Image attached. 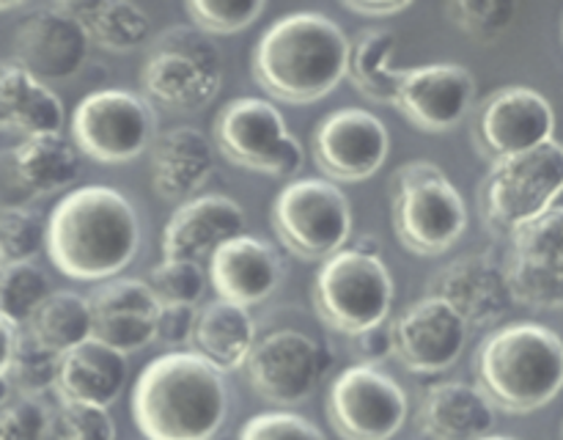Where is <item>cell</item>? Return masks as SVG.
Here are the masks:
<instances>
[{
	"label": "cell",
	"mask_w": 563,
	"mask_h": 440,
	"mask_svg": "<svg viewBox=\"0 0 563 440\" xmlns=\"http://www.w3.org/2000/svg\"><path fill=\"white\" fill-rule=\"evenodd\" d=\"M355 352L363 363L377 366V363L388 361L394 355V333L388 324H377L372 330H363L355 336Z\"/></svg>",
	"instance_id": "7bdbcfd3"
},
{
	"label": "cell",
	"mask_w": 563,
	"mask_h": 440,
	"mask_svg": "<svg viewBox=\"0 0 563 440\" xmlns=\"http://www.w3.org/2000/svg\"><path fill=\"white\" fill-rule=\"evenodd\" d=\"M473 141L487 160L515 157L555 141V110L544 94L528 86H504L489 94L473 116Z\"/></svg>",
	"instance_id": "5bb4252c"
},
{
	"label": "cell",
	"mask_w": 563,
	"mask_h": 440,
	"mask_svg": "<svg viewBox=\"0 0 563 440\" xmlns=\"http://www.w3.org/2000/svg\"><path fill=\"white\" fill-rule=\"evenodd\" d=\"M247 215L225 193H203L179 204L163 231V256L181 262H209L225 242L245 234Z\"/></svg>",
	"instance_id": "7402d4cb"
},
{
	"label": "cell",
	"mask_w": 563,
	"mask_h": 440,
	"mask_svg": "<svg viewBox=\"0 0 563 440\" xmlns=\"http://www.w3.org/2000/svg\"><path fill=\"white\" fill-rule=\"evenodd\" d=\"M561 31H563V28H561Z\"/></svg>",
	"instance_id": "816d5d0a"
},
{
	"label": "cell",
	"mask_w": 563,
	"mask_h": 440,
	"mask_svg": "<svg viewBox=\"0 0 563 440\" xmlns=\"http://www.w3.org/2000/svg\"><path fill=\"white\" fill-rule=\"evenodd\" d=\"M141 218L130 198L108 185L66 193L47 218V253L75 280H110L137 256Z\"/></svg>",
	"instance_id": "6da1fadb"
},
{
	"label": "cell",
	"mask_w": 563,
	"mask_h": 440,
	"mask_svg": "<svg viewBox=\"0 0 563 440\" xmlns=\"http://www.w3.org/2000/svg\"><path fill=\"white\" fill-rule=\"evenodd\" d=\"M86 28L88 38L110 53H130L152 38V16L132 0L64 3Z\"/></svg>",
	"instance_id": "4dcf8cb0"
},
{
	"label": "cell",
	"mask_w": 563,
	"mask_h": 440,
	"mask_svg": "<svg viewBox=\"0 0 563 440\" xmlns=\"http://www.w3.org/2000/svg\"><path fill=\"white\" fill-rule=\"evenodd\" d=\"M44 440H115V424L108 407L60 399L49 410Z\"/></svg>",
	"instance_id": "d590c367"
},
{
	"label": "cell",
	"mask_w": 563,
	"mask_h": 440,
	"mask_svg": "<svg viewBox=\"0 0 563 440\" xmlns=\"http://www.w3.org/2000/svg\"><path fill=\"white\" fill-rule=\"evenodd\" d=\"M390 220L407 251L440 256L465 234L467 204L440 165L412 160L390 179Z\"/></svg>",
	"instance_id": "5b68a950"
},
{
	"label": "cell",
	"mask_w": 563,
	"mask_h": 440,
	"mask_svg": "<svg viewBox=\"0 0 563 440\" xmlns=\"http://www.w3.org/2000/svg\"><path fill=\"white\" fill-rule=\"evenodd\" d=\"M482 440H517V438H509V435H487V438Z\"/></svg>",
	"instance_id": "681fc988"
},
{
	"label": "cell",
	"mask_w": 563,
	"mask_h": 440,
	"mask_svg": "<svg viewBox=\"0 0 563 440\" xmlns=\"http://www.w3.org/2000/svg\"><path fill=\"white\" fill-rule=\"evenodd\" d=\"M9 391H11V385L5 383V380H0V405H3V402L9 399Z\"/></svg>",
	"instance_id": "c3c4849f"
},
{
	"label": "cell",
	"mask_w": 563,
	"mask_h": 440,
	"mask_svg": "<svg viewBox=\"0 0 563 440\" xmlns=\"http://www.w3.org/2000/svg\"><path fill=\"white\" fill-rule=\"evenodd\" d=\"M0 267H3V258H0Z\"/></svg>",
	"instance_id": "f907efd6"
},
{
	"label": "cell",
	"mask_w": 563,
	"mask_h": 440,
	"mask_svg": "<svg viewBox=\"0 0 563 440\" xmlns=\"http://www.w3.org/2000/svg\"><path fill=\"white\" fill-rule=\"evenodd\" d=\"M60 358L64 355L53 352L42 341L33 339L27 330H22L14 358H11L9 374H5V383L22 396H42L44 391L55 388V383H58Z\"/></svg>",
	"instance_id": "836d02e7"
},
{
	"label": "cell",
	"mask_w": 563,
	"mask_h": 440,
	"mask_svg": "<svg viewBox=\"0 0 563 440\" xmlns=\"http://www.w3.org/2000/svg\"><path fill=\"white\" fill-rule=\"evenodd\" d=\"M126 383V355L88 339L60 358V374L55 383V394L64 402L108 407L119 399Z\"/></svg>",
	"instance_id": "484cf974"
},
{
	"label": "cell",
	"mask_w": 563,
	"mask_h": 440,
	"mask_svg": "<svg viewBox=\"0 0 563 440\" xmlns=\"http://www.w3.org/2000/svg\"><path fill=\"white\" fill-rule=\"evenodd\" d=\"M141 88L152 108L201 110L223 88V55L198 28H168L148 47Z\"/></svg>",
	"instance_id": "8992f818"
},
{
	"label": "cell",
	"mask_w": 563,
	"mask_h": 440,
	"mask_svg": "<svg viewBox=\"0 0 563 440\" xmlns=\"http://www.w3.org/2000/svg\"><path fill=\"white\" fill-rule=\"evenodd\" d=\"M60 127H64V102L58 94L14 58L0 61V130L31 138L60 132Z\"/></svg>",
	"instance_id": "4316f807"
},
{
	"label": "cell",
	"mask_w": 563,
	"mask_h": 440,
	"mask_svg": "<svg viewBox=\"0 0 563 440\" xmlns=\"http://www.w3.org/2000/svg\"><path fill=\"white\" fill-rule=\"evenodd\" d=\"M324 410L339 438L390 440L405 427L410 402L390 374L368 363H357L333 380Z\"/></svg>",
	"instance_id": "7c38bea8"
},
{
	"label": "cell",
	"mask_w": 563,
	"mask_h": 440,
	"mask_svg": "<svg viewBox=\"0 0 563 440\" xmlns=\"http://www.w3.org/2000/svg\"><path fill=\"white\" fill-rule=\"evenodd\" d=\"M49 407L38 396H9L0 405V440H44Z\"/></svg>",
	"instance_id": "ab89813d"
},
{
	"label": "cell",
	"mask_w": 563,
	"mask_h": 440,
	"mask_svg": "<svg viewBox=\"0 0 563 440\" xmlns=\"http://www.w3.org/2000/svg\"><path fill=\"white\" fill-rule=\"evenodd\" d=\"M22 330L58 355L93 339L91 302L77 292H53Z\"/></svg>",
	"instance_id": "1f68e13d"
},
{
	"label": "cell",
	"mask_w": 563,
	"mask_h": 440,
	"mask_svg": "<svg viewBox=\"0 0 563 440\" xmlns=\"http://www.w3.org/2000/svg\"><path fill=\"white\" fill-rule=\"evenodd\" d=\"M20 333H22L20 324L11 322L5 314H0V380H5V374H9L11 358H14Z\"/></svg>",
	"instance_id": "bcb514c9"
},
{
	"label": "cell",
	"mask_w": 563,
	"mask_h": 440,
	"mask_svg": "<svg viewBox=\"0 0 563 440\" xmlns=\"http://www.w3.org/2000/svg\"><path fill=\"white\" fill-rule=\"evenodd\" d=\"M563 196V143L550 141L533 152L493 163L478 185V209L498 234H515L542 218Z\"/></svg>",
	"instance_id": "ba28073f"
},
{
	"label": "cell",
	"mask_w": 563,
	"mask_h": 440,
	"mask_svg": "<svg viewBox=\"0 0 563 440\" xmlns=\"http://www.w3.org/2000/svg\"><path fill=\"white\" fill-rule=\"evenodd\" d=\"M416 421L429 440H482L495 427V405L478 385L451 380L423 391Z\"/></svg>",
	"instance_id": "d4e9b609"
},
{
	"label": "cell",
	"mask_w": 563,
	"mask_h": 440,
	"mask_svg": "<svg viewBox=\"0 0 563 440\" xmlns=\"http://www.w3.org/2000/svg\"><path fill=\"white\" fill-rule=\"evenodd\" d=\"M264 0H190L187 16L203 33H236L264 14Z\"/></svg>",
	"instance_id": "74e56055"
},
{
	"label": "cell",
	"mask_w": 563,
	"mask_h": 440,
	"mask_svg": "<svg viewBox=\"0 0 563 440\" xmlns=\"http://www.w3.org/2000/svg\"><path fill=\"white\" fill-rule=\"evenodd\" d=\"M401 69L396 66V33L388 28L361 31L350 44L346 77L366 99L377 105H396Z\"/></svg>",
	"instance_id": "f546056e"
},
{
	"label": "cell",
	"mask_w": 563,
	"mask_h": 440,
	"mask_svg": "<svg viewBox=\"0 0 563 440\" xmlns=\"http://www.w3.org/2000/svg\"><path fill=\"white\" fill-rule=\"evenodd\" d=\"M154 108L124 88H102L77 102L71 141L86 157L119 165L141 157L157 138Z\"/></svg>",
	"instance_id": "8fae6325"
},
{
	"label": "cell",
	"mask_w": 563,
	"mask_h": 440,
	"mask_svg": "<svg viewBox=\"0 0 563 440\" xmlns=\"http://www.w3.org/2000/svg\"><path fill=\"white\" fill-rule=\"evenodd\" d=\"M47 245V223L27 207L0 209V258L3 264L31 262Z\"/></svg>",
	"instance_id": "8d00e7d4"
},
{
	"label": "cell",
	"mask_w": 563,
	"mask_h": 440,
	"mask_svg": "<svg viewBox=\"0 0 563 440\" xmlns=\"http://www.w3.org/2000/svg\"><path fill=\"white\" fill-rule=\"evenodd\" d=\"M311 152L328 179L363 182L388 160L390 132L372 110L339 108L317 124Z\"/></svg>",
	"instance_id": "2e32d148"
},
{
	"label": "cell",
	"mask_w": 563,
	"mask_h": 440,
	"mask_svg": "<svg viewBox=\"0 0 563 440\" xmlns=\"http://www.w3.org/2000/svg\"><path fill=\"white\" fill-rule=\"evenodd\" d=\"M330 366V352L300 330H273L245 363L251 388L280 410L311 399Z\"/></svg>",
	"instance_id": "4fadbf2b"
},
{
	"label": "cell",
	"mask_w": 563,
	"mask_h": 440,
	"mask_svg": "<svg viewBox=\"0 0 563 440\" xmlns=\"http://www.w3.org/2000/svg\"><path fill=\"white\" fill-rule=\"evenodd\" d=\"M80 148L64 132L22 138L14 148V168L33 198L53 196L75 185L80 176Z\"/></svg>",
	"instance_id": "f1b7e54d"
},
{
	"label": "cell",
	"mask_w": 563,
	"mask_h": 440,
	"mask_svg": "<svg viewBox=\"0 0 563 440\" xmlns=\"http://www.w3.org/2000/svg\"><path fill=\"white\" fill-rule=\"evenodd\" d=\"M344 9L368 20H388L410 9V3L407 0H344Z\"/></svg>",
	"instance_id": "f6af8a7d"
},
{
	"label": "cell",
	"mask_w": 563,
	"mask_h": 440,
	"mask_svg": "<svg viewBox=\"0 0 563 440\" xmlns=\"http://www.w3.org/2000/svg\"><path fill=\"white\" fill-rule=\"evenodd\" d=\"M273 229L286 251L308 262H328L352 237V207L330 179L289 182L275 196Z\"/></svg>",
	"instance_id": "9c48e42d"
},
{
	"label": "cell",
	"mask_w": 563,
	"mask_h": 440,
	"mask_svg": "<svg viewBox=\"0 0 563 440\" xmlns=\"http://www.w3.org/2000/svg\"><path fill=\"white\" fill-rule=\"evenodd\" d=\"M14 9H22V3H16V0H3V3H0V14H3V11H14Z\"/></svg>",
	"instance_id": "7dc6e473"
},
{
	"label": "cell",
	"mask_w": 563,
	"mask_h": 440,
	"mask_svg": "<svg viewBox=\"0 0 563 440\" xmlns=\"http://www.w3.org/2000/svg\"><path fill=\"white\" fill-rule=\"evenodd\" d=\"M476 99V77L462 64H423L401 69L396 108L423 132H449Z\"/></svg>",
	"instance_id": "d6986e66"
},
{
	"label": "cell",
	"mask_w": 563,
	"mask_h": 440,
	"mask_svg": "<svg viewBox=\"0 0 563 440\" xmlns=\"http://www.w3.org/2000/svg\"><path fill=\"white\" fill-rule=\"evenodd\" d=\"M506 280L511 297L528 308H563V207H553L509 237Z\"/></svg>",
	"instance_id": "9a60e30c"
},
{
	"label": "cell",
	"mask_w": 563,
	"mask_h": 440,
	"mask_svg": "<svg viewBox=\"0 0 563 440\" xmlns=\"http://www.w3.org/2000/svg\"><path fill=\"white\" fill-rule=\"evenodd\" d=\"M473 369L498 410L533 413L563 391V339L548 324L511 322L478 344Z\"/></svg>",
	"instance_id": "277c9868"
},
{
	"label": "cell",
	"mask_w": 563,
	"mask_h": 440,
	"mask_svg": "<svg viewBox=\"0 0 563 440\" xmlns=\"http://www.w3.org/2000/svg\"><path fill=\"white\" fill-rule=\"evenodd\" d=\"M88 47L86 28L64 3L31 11L14 33V61L44 82L77 75L86 66Z\"/></svg>",
	"instance_id": "ac0fdd59"
},
{
	"label": "cell",
	"mask_w": 563,
	"mask_h": 440,
	"mask_svg": "<svg viewBox=\"0 0 563 440\" xmlns=\"http://www.w3.org/2000/svg\"><path fill=\"white\" fill-rule=\"evenodd\" d=\"M284 278V264L269 242L242 234L225 242L209 258V284L220 300L236 306H258L267 300Z\"/></svg>",
	"instance_id": "603a6c76"
},
{
	"label": "cell",
	"mask_w": 563,
	"mask_h": 440,
	"mask_svg": "<svg viewBox=\"0 0 563 440\" xmlns=\"http://www.w3.org/2000/svg\"><path fill=\"white\" fill-rule=\"evenodd\" d=\"M225 413L223 372L198 352L154 358L132 391V416L148 440H212Z\"/></svg>",
	"instance_id": "3957f363"
},
{
	"label": "cell",
	"mask_w": 563,
	"mask_h": 440,
	"mask_svg": "<svg viewBox=\"0 0 563 440\" xmlns=\"http://www.w3.org/2000/svg\"><path fill=\"white\" fill-rule=\"evenodd\" d=\"M53 295L47 273L33 262L3 264L0 267V314L25 328L33 314Z\"/></svg>",
	"instance_id": "d6a6232c"
},
{
	"label": "cell",
	"mask_w": 563,
	"mask_h": 440,
	"mask_svg": "<svg viewBox=\"0 0 563 440\" xmlns=\"http://www.w3.org/2000/svg\"><path fill=\"white\" fill-rule=\"evenodd\" d=\"M429 295L449 302L467 328H489L500 322L515 300L506 270L487 253H467L440 267L429 278Z\"/></svg>",
	"instance_id": "ffe728a7"
},
{
	"label": "cell",
	"mask_w": 563,
	"mask_h": 440,
	"mask_svg": "<svg viewBox=\"0 0 563 440\" xmlns=\"http://www.w3.org/2000/svg\"><path fill=\"white\" fill-rule=\"evenodd\" d=\"M394 358L418 374H438L460 361L467 344L465 319L440 297H421L407 306L390 324Z\"/></svg>",
	"instance_id": "e0dca14e"
},
{
	"label": "cell",
	"mask_w": 563,
	"mask_h": 440,
	"mask_svg": "<svg viewBox=\"0 0 563 440\" xmlns=\"http://www.w3.org/2000/svg\"><path fill=\"white\" fill-rule=\"evenodd\" d=\"M88 302H91L93 339L102 344L130 355L157 341L163 302L154 297L148 280L110 278L97 286Z\"/></svg>",
	"instance_id": "44dd1931"
},
{
	"label": "cell",
	"mask_w": 563,
	"mask_h": 440,
	"mask_svg": "<svg viewBox=\"0 0 563 440\" xmlns=\"http://www.w3.org/2000/svg\"><path fill=\"white\" fill-rule=\"evenodd\" d=\"M207 284V270L198 262H181V258H163L148 273V286L163 306H198Z\"/></svg>",
	"instance_id": "e575fe53"
},
{
	"label": "cell",
	"mask_w": 563,
	"mask_h": 440,
	"mask_svg": "<svg viewBox=\"0 0 563 440\" xmlns=\"http://www.w3.org/2000/svg\"><path fill=\"white\" fill-rule=\"evenodd\" d=\"M394 295V275L383 256L355 245L330 256L313 280V308L319 319L346 336L385 324Z\"/></svg>",
	"instance_id": "52a82bcc"
},
{
	"label": "cell",
	"mask_w": 563,
	"mask_h": 440,
	"mask_svg": "<svg viewBox=\"0 0 563 440\" xmlns=\"http://www.w3.org/2000/svg\"><path fill=\"white\" fill-rule=\"evenodd\" d=\"M152 187L165 201H190L214 174V146L198 127L179 124L157 132L148 152Z\"/></svg>",
	"instance_id": "cb8c5ba5"
},
{
	"label": "cell",
	"mask_w": 563,
	"mask_h": 440,
	"mask_svg": "<svg viewBox=\"0 0 563 440\" xmlns=\"http://www.w3.org/2000/svg\"><path fill=\"white\" fill-rule=\"evenodd\" d=\"M236 440H324L317 424L291 410H269L253 416Z\"/></svg>",
	"instance_id": "60d3db41"
},
{
	"label": "cell",
	"mask_w": 563,
	"mask_h": 440,
	"mask_svg": "<svg viewBox=\"0 0 563 440\" xmlns=\"http://www.w3.org/2000/svg\"><path fill=\"white\" fill-rule=\"evenodd\" d=\"M198 324V308L196 306H163L157 324V341L168 346H192Z\"/></svg>",
	"instance_id": "b9f144b4"
},
{
	"label": "cell",
	"mask_w": 563,
	"mask_h": 440,
	"mask_svg": "<svg viewBox=\"0 0 563 440\" xmlns=\"http://www.w3.org/2000/svg\"><path fill=\"white\" fill-rule=\"evenodd\" d=\"M443 11L460 31L476 38H495L511 25L517 6L511 0H451Z\"/></svg>",
	"instance_id": "f35d334b"
},
{
	"label": "cell",
	"mask_w": 563,
	"mask_h": 440,
	"mask_svg": "<svg viewBox=\"0 0 563 440\" xmlns=\"http://www.w3.org/2000/svg\"><path fill=\"white\" fill-rule=\"evenodd\" d=\"M214 143L225 160L269 179H289L306 160L278 105L262 97L231 99L214 119Z\"/></svg>",
	"instance_id": "30bf717a"
},
{
	"label": "cell",
	"mask_w": 563,
	"mask_h": 440,
	"mask_svg": "<svg viewBox=\"0 0 563 440\" xmlns=\"http://www.w3.org/2000/svg\"><path fill=\"white\" fill-rule=\"evenodd\" d=\"M256 344V322L245 306L218 297L198 308L192 352L207 358L220 372H236L240 366H245Z\"/></svg>",
	"instance_id": "83f0119b"
},
{
	"label": "cell",
	"mask_w": 563,
	"mask_h": 440,
	"mask_svg": "<svg viewBox=\"0 0 563 440\" xmlns=\"http://www.w3.org/2000/svg\"><path fill=\"white\" fill-rule=\"evenodd\" d=\"M27 201H33V196L16 174L14 157L11 152H0V209L25 207Z\"/></svg>",
	"instance_id": "ee69618b"
},
{
	"label": "cell",
	"mask_w": 563,
	"mask_h": 440,
	"mask_svg": "<svg viewBox=\"0 0 563 440\" xmlns=\"http://www.w3.org/2000/svg\"><path fill=\"white\" fill-rule=\"evenodd\" d=\"M350 44L333 16L295 11L262 33L253 50V80L280 102H319L346 77Z\"/></svg>",
	"instance_id": "7a4b0ae2"
}]
</instances>
